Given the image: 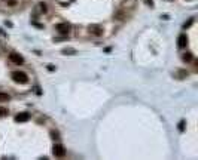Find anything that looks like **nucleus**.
Returning a JSON list of instances; mask_svg holds the SVG:
<instances>
[{
	"instance_id": "1",
	"label": "nucleus",
	"mask_w": 198,
	"mask_h": 160,
	"mask_svg": "<svg viewBox=\"0 0 198 160\" xmlns=\"http://www.w3.org/2000/svg\"><path fill=\"white\" fill-rule=\"evenodd\" d=\"M12 80L17 82V83L24 84V83H27V82H28V76L26 74V73H21V71H14V73H12Z\"/></svg>"
},
{
	"instance_id": "2",
	"label": "nucleus",
	"mask_w": 198,
	"mask_h": 160,
	"mask_svg": "<svg viewBox=\"0 0 198 160\" xmlns=\"http://www.w3.org/2000/svg\"><path fill=\"white\" fill-rule=\"evenodd\" d=\"M52 153L55 157H64L66 156V148L61 144H55L54 148H52Z\"/></svg>"
},
{
	"instance_id": "3",
	"label": "nucleus",
	"mask_w": 198,
	"mask_h": 160,
	"mask_svg": "<svg viewBox=\"0 0 198 160\" xmlns=\"http://www.w3.org/2000/svg\"><path fill=\"white\" fill-rule=\"evenodd\" d=\"M9 58H10V61H12V62H15V64H18V65L24 64V58H22L19 54H15V52H12V54L9 55Z\"/></svg>"
},
{
	"instance_id": "4",
	"label": "nucleus",
	"mask_w": 198,
	"mask_h": 160,
	"mask_svg": "<svg viewBox=\"0 0 198 160\" xmlns=\"http://www.w3.org/2000/svg\"><path fill=\"white\" fill-rule=\"evenodd\" d=\"M28 119H30V114H28L27 111L19 113V114L15 116V122H18V123H24V122H27Z\"/></svg>"
},
{
	"instance_id": "5",
	"label": "nucleus",
	"mask_w": 198,
	"mask_h": 160,
	"mask_svg": "<svg viewBox=\"0 0 198 160\" xmlns=\"http://www.w3.org/2000/svg\"><path fill=\"white\" fill-rule=\"evenodd\" d=\"M57 31H58L60 34L66 36V34H69L70 28H69V25H67V24H58V25H57Z\"/></svg>"
},
{
	"instance_id": "6",
	"label": "nucleus",
	"mask_w": 198,
	"mask_h": 160,
	"mask_svg": "<svg viewBox=\"0 0 198 160\" xmlns=\"http://www.w3.org/2000/svg\"><path fill=\"white\" fill-rule=\"evenodd\" d=\"M186 45H188V37L185 34H180L179 39H177V46L179 47H186Z\"/></svg>"
},
{
	"instance_id": "7",
	"label": "nucleus",
	"mask_w": 198,
	"mask_h": 160,
	"mask_svg": "<svg viewBox=\"0 0 198 160\" xmlns=\"http://www.w3.org/2000/svg\"><path fill=\"white\" fill-rule=\"evenodd\" d=\"M90 31L92 33V34H95V36H100L101 33H103V30L98 27V25H92V27H90Z\"/></svg>"
},
{
	"instance_id": "8",
	"label": "nucleus",
	"mask_w": 198,
	"mask_h": 160,
	"mask_svg": "<svg viewBox=\"0 0 198 160\" xmlns=\"http://www.w3.org/2000/svg\"><path fill=\"white\" fill-rule=\"evenodd\" d=\"M10 100V96L8 95V93H3V92H0V101L2 102H5V101H9Z\"/></svg>"
},
{
	"instance_id": "9",
	"label": "nucleus",
	"mask_w": 198,
	"mask_h": 160,
	"mask_svg": "<svg viewBox=\"0 0 198 160\" xmlns=\"http://www.w3.org/2000/svg\"><path fill=\"white\" fill-rule=\"evenodd\" d=\"M192 59V55L191 54H185L183 55V61H191Z\"/></svg>"
},
{
	"instance_id": "10",
	"label": "nucleus",
	"mask_w": 198,
	"mask_h": 160,
	"mask_svg": "<svg viewBox=\"0 0 198 160\" xmlns=\"http://www.w3.org/2000/svg\"><path fill=\"white\" fill-rule=\"evenodd\" d=\"M179 130H180V132H183V130H185V122H183V120L179 123Z\"/></svg>"
},
{
	"instance_id": "11",
	"label": "nucleus",
	"mask_w": 198,
	"mask_h": 160,
	"mask_svg": "<svg viewBox=\"0 0 198 160\" xmlns=\"http://www.w3.org/2000/svg\"><path fill=\"white\" fill-rule=\"evenodd\" d=\"M6 114H8L6 110H5V108H0V117H5Z\"/></svg>"
},
{
	"instance_id": "12",
	"label": "nucleus",
	"mask_w": 198,
	"mask_h": 160,
	"mask_svg": "<svg viewBox=\"0 0 198 160\" xmlns=\"http://www.w3.org/2000/svg\"><path fill=\"white\" fill-rule=\"evenodd\" d=\"M192 22H194V19H192V18H191V19H189V21H188V22H185V25H183V28H188V27H189V25H191V24H192Z\"/></svg>"
},
{
	"instance_id": "13",
	"label": "nucleus",
	"mask_w": 198,
	"mask_h": 160,
	"mask_svg": "<svg viewBox=\"0 0 198 160\" xmlns=\"http://www.w3.org/2000/svg\"><path fill=\"white\" fill-rule=\"evenodd\" d=\"M63 52H64L66 55H67V54H70V55H72V54H75V51H73V49H64Z\"/></svg>"
},
{
	"instance_id": "14",
	"label": "nucleus",
	"mask_w": 198,
	"mask_h": 160,
	"mask_svg": "<svg viewBox=\"0 0 198 160\" xmlns=\"http://www.w3.org/2000/svg\"><path fill=\"white\" fill-rule=\"evenodd\" d=\"M145 2H146V5H147V6H151V8L154 6V0H145Z\"/></svg>"
},
{
	"instance_id": "15",
	"label": "nucleus",
	"mask_w": 198,
	"mask_h": 160,
	"mask_svg": "<svg viewBox=\"0 0 198 160\" xmlns=\"http://www.w3.org/2000/svg\"><path fill=\"white\" fill-rule=\"evenodd\" d=\"M51 137H52L54 139H57V138H58V133H57V132H51Z\"/></svg>"
},
{
	"instance_id": "16",
	"label": "nucleus",
	"mask_w": 198,
	"mask_h": 160,
	"mask_svg": "<svg viewBox=\"0 0 198 160\" xmlns=\"http://www.w3.org/2000/svg\"><path fill=\"white\" fill-rule=\"evenodd\" d=\"M15 3H17V0H9V5L10 6H15Z\"/></svg>"
},
{
	"instance_id": "17",
	"label": "nucleus",
	"mask_w": 198,
	"mask_h": 160,
	"mask_svg": "<svg viewBox=\"0 0 198 160\" xmlns=\"http://www.w3.org/2000/svg\"><path fill=\"white\" fill-rule=\"evenodd\" d=\"M40 9H42V10H43V12H45V10H46V6H45V3H40Z\"/></svg>"
}]
</instances>
